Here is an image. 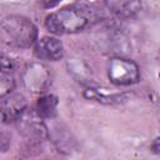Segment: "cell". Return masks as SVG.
Here are the masks:
<instances>
[{
	"label": "cell",
	"mask_w": 160,
	"mask_h": 160,
	"mask_svg": "<svg viewBox=\"0 0 160 160\" xmlns=\"http://www.w3.org/2000/svg\"><path fill=\"white\" fill-rule=\"evenodd\" d=\"M101 18V12L88 5H70L49 14L45 19L46 29L54 35L80 32Z\"/></svg>",
	"instance_id": "1"
},
{
	"label": "cell",
	"mask_w": 160,
	"mask_h": 160,
	"mask_svg": "<svg viewBox=\"0 0 160 160\" xmlns=\"http://www.w3.org/2000/svg\"><path fill=\"white\" fill-rule=\"evenodd\" d=\"M0 35L4 44L16 49H26L36 42L38 28L25 16L8 15L1 21Z\"/></svg>",
	"instance_id": "2"
},
{
	"label": "cell",
	"mask_w": 160,
	"mask_h": 160,
	"mask_svg": "<svg viewBox=\"0 0 160 160\" xmlns=\"http://www.w3.org/2000/svg\"><path fill=\"white\" fill-rule=\"evenodd\" d=\"M108 78L110 82L118 86H128L140 80L139 65L128 58L114 56L108 62Z\"/></svg>",
	"instance_id": "3"
},
{
	"label": "cell",
	"mask_w": 160,
	"mask_h": 160,
	"mask_svg": "<svg viewBox=\"0 0 160 160\" xmlns=\"http://www.w3.org/2000/svg\"><path fill=\"white\" fill-rule=\"evenodd\" d=\"M28 109V101L22 94L10 92L1 98V120L4 124L18 122Z\"/></svg>",
	"instance_id": "4"
},
{
	"label": "cell",
	"mask_w": 160,
	"mask_h": 160,
	"mask_svg": "<svg viewBox=\"0 0 160 160\" xmlns=\"http://www.w3.org/2000/svg\"><path fill=\"white\" fill-rule=\"evenodd\" d=\"M35 55L40 60L58 61L64 56V45L54 36H44L35 42Z\"/></svg>",
	"instance_id": "5"
},
{
	"label": "cell",
	"mask_w": 160,
	"mask_h": 160,
	"mask_svg": "<svg viewBox=\"0 0 160 160\" xmlns=\"http://www.w3.org/2000/svg\"><path fill=\"white\" fill-rule=\"evenodd\" d=\"M50 82L49 69L41 64L30 65L24 74V84L31 91H45Z\"/></svg>",
	"instance_id": "6"
},
{
	"label": "cell",
	"mask_w": 160,
	"mask_h": 160,
	"mask_svg": "<svg viewBox=\"0 0 160 160\" xmlns=\"http://www.w3.org/2000/svg\"><path fill=\"white\" fill-rule=\"evenodd\" d=\"M105 4L110 11L122 19L136 16L142 8L141 0H105Z\"/></svg>",
	"instance_id": "7"
},
{
	"label": "cell",
	"mask_w": 160,
	"mask_h": 160,
	"mask_svg": "<svg viewBox=\"0 0 160 160\" xmlns=\"http://www.w3.org/2000/svg\"><path fill=\"white\" fill-rule=\"evenodd\" d=\"M58 98L52 94L41 95L35 104V112L41 119H54L58 114Z\"/></svg>",
	"instance_id": "8"
},
{
	"label": "cell",
	"mask_w": 160,
	"mask_h": 160,
	"mask_svg": "<svg viewBox=\"0 0 160 160\" xmlns=\"http://www.w3.org/2000/svg\"><path fill=\"white\" fill-rule=\"evenodd\" d=\"M84 96L89 100H94L101 104H119L125 100L126 95L124 92H106L105 90L98 89V88H88L84 91Z\"/></svg>",
	"instance_id": "9"
},
{
	"label": "cell",
	"mask_w": 160,
	"mask_h": 160,
	"mask_svg": "<svg viewBox=\"0 0 160 160\" xmlns=\"http://www.w3.org/2000/svg\"><path fill=\"white\" fill-rule=\"evenodd\" d=\"M15 88V79L11 71H2L0 75V96H6L8 94L12 92Z\"/></svg>",
	"instance_id": "10"
},
{
	"label": "cell",
	"mask_w": 160,
	"mask_h": 160,
	"mask_svg": "<svg viewBox=\"0 0 160 160\" xmlns=\"http://www.w3.org/2000/svg\"><path fill=\"white\" fill-rule=\"evenodd\" d=\"M12 69H14V61L2 54L1 55V70L2 71H12Z\"/></svg>",
	"instance_id": "11"
},
{
	"label": "cell",
	"mask_w": 160,
	"mask_h": 160,
	"mask_svg": "<svg viewBox=\"0 0 160 160\" xmlns=\"http://www.w3.org/2000/svg\"><path fill=\"white\" fill-rule=\"evenodd\" d=\"M151 151L155 154V155H159L160 156V136H158L152 144H151Z\"/></svg>",
	"instance_id": "12"
},
{
	"label": "cell",
	"mask_w": 160,
	"mask_h": 160,
	"mask_svg": "<svg viewBox=\"0 0 160 160\" xmlns=\"http://www.w3.org/2000/svg\"><path fill=\"white\" fill-rule=\"evenodd\" d=\"M62 0H42V5L45 9H51L55 8L56 5H59Z\"/></svg>",
	"instance_id": "13"
},
{
	"label": "cell",
	"mask_w": 160,
	"mask_h": 160,
	"mask_svg": "<svg viewBox=\"0 0 160 160\" xmlns=\"http://www.w3.org/2000/svg\"><path fill=\"white\" fill-rule=\"evenodd\" d=\"M159 59H160V54H159ZM159 61H160V60H159Z\"/></svg>",
	"instance_id": "14"
}]
</instances>
